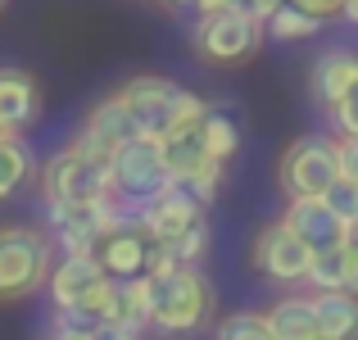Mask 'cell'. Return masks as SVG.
<instances>
[{"mask_svg": "<svg viewBox=\"0 0 358 340\" xmlns=\"http://www.w3.org/2000/svg\"><path fill=\"white\" fill-rule=\"evenodd\" d=\"M118 96L127 105L131 122H136V132L150 141H168L173 132L195 127L204 118V109H209V100H200L195 91H186L173 78H155V73H141V78L122 82Z\"/></svg>", "mask_w": 358, "mask_h": 340, "instance_id": "cell-1", "label": "cell"}, {"mask_svg": "<svg viewBox=\"0 0 358 340\" xmlns=\"http://www.w3.org/2000/svg\"><path fill=\"white\" fill-rule=\"evenodd\" d=\"M213 290L200 268H173L145 277V327L164 336H191L209 323Z\"/></svg>", "mask_w": 358, "mask_h": 340, "instance_id": "cell-2", "label": "cell"}, {"mask_svg": "<svg viewBox=\"0 0 358 340\" xmlns=\"http://www.w3.org/2000/svg\"><path fill=\"white\" fill-rule=\"evenodd\" d=\"M41 195L45 204H69V209H91V204L114 200V168L109 159H96L69 141L59 155L41 164Z\"/></svg>", "mask_w": 358, "mask_h": 340, "instance_id": "cell-3", "label": "cell"}, {"mask_svg": "<svg viewBox=\"0 0 358 340\" xmlns=\"http://www.w3.org/2000/svg\"><path fill=\"white\" fill-rule=\"evenodd\" d=\"M277 182L286 200H322L336 182H341V136H322L308 132L281 155Z\"/></svg>", "mask_w": 358, "mask_h": 340, "instance_id": "cell-4", "label": "cell"}, {"mask_svg": "<svg viewBox=\"0 0 358 340\" xmlns=\"http://www.w3.org/2000/svg\"><path fill=\"white\" fill-rule=\"evenodd\" d=\"M109 168H114V200L122 204V209H131V213H141L150 200H159V195L173 186L164 146L150 141V136L127 141V146L109 159Z\"/></svg>", "mask_w": 358, "mask_h": 340, "instance_id": "cell-5", "label": "cell"}, {"mask_svg": "<svg viewBox=\"0 0 358 340\" xmlns=\"http://www.w3.org/2000/svg\"><path fill=\"white\" fill-rule=\"evenodd\" d=\"M50 236L36 227H0V299H27L50 281Z\"/></svg>", "mask_w": 358, "mask_h": 340, "instance_id": "cell-6", "label": "cell"}, {"mask_svg": "<svg viewBox=\"0 0 358 340\" xmlns=\"http://www.w3.org/2000/svg\"><path fill=\"white\" fill-rule=\"evenodd\" d=\"M263 23L245 9H227V14H200L191 27L195 50L204 55L209 64H241L259 50Z\"/></svg>", "mask_w": 358, "mask_h": 340, "instance_id": "cell-7", "label": "cell"}, {"mask_svg": "<svg viewBox=\"0 0 358 340\" xmlns=\"http://www.w3.org/2000/svg\"><path fill=\"white\" fill-rule=\"evenodd\" d=\"M313 259H317V254L308 250V245L299 241L281 218L268 222L259 232V241H254V263H259V272L268 281H277V286H299V281H308Z\"/></svg>", "mask_w": 358, "mask_h": 340, "instance_id": "cell-8", "label": "cell"}, {"mask_svg": "<svg viewBox=\"0 0 358 340\" xmlns=\"http://www.w3.org/2000/svg\"><path fill=\"white\" fill-rule=\"evenodd\" d=\"M150 259H155V241L145 236L141 218L105 232V241H100V250H96V263L105 268V277H114V281H141L150 272Z\"/></svg>", "mask_w": 358, "mask_h": 340, "instance_id": "cell-9", "label": "cell"}, {"mask_svg": "<svg viewBox=\"0 0 358 340\" xmlns=\"http://www.w3.org/2000/svg\"><path fill=\"white\" fill-rule=\"evenodd\" d=\"M141 132H136V122H131V113L127 105H122V96L114 91V96H105V100H96L87 113V122H82V132L73 141H78L87 155H96V159H114L127 141H136Z\"/></svg>", "mask_w": 358, "mask_h": 340, "instance_id": "cell-10", "label": "cell"}, {"mask_svg": "<svg viewBox=\"0 0 358 340\" xmlns=\"http://www.w3.org/2000/svg\"><path fill=\"white\" fill-rule=\"evenodd\" d=\"M204 213H209V209L173 182L164 195H159V200H150L145 209H141V227H145V236L155 245H173V241H182L191 227H200Z\"/></svg>", "mask_w": 358, "mask_h": 340, "instance_id": "cell-11", "label": "cell"}, {"mask_svg": "<svg viewBox=\"0 0 358 340\" xmlns=\"http://www.w3.org/2000/svg\"><path fill=\"white\" fill-rule=\"evenodd\" d=\"M281 222H286L313 254H331V250L345 245V218L327 200H286Z\"/></svg>", "mask_w": 358, "mask_h": 340, "instance_id": "cell-12", "label": "cell"}, {"mask_svg": "<svg viewBox=\"0 0 358 340\" xmlns=\"http://www.w3.org/2000/svg\"><path fill=\"white\" fill-rule=\"evenodd\" d=\"M41 113V87L27 69H0V136H23Z\"/></svg>", "mask_w": 358, "mask_h": 340, "instance_id": "cell-13", "label": "cell"}, {"mask_svg": "<svg viewBox=\"0 0 358 340\" xmlns=\"http://www.w3.org/2000/svg\"><path fill=\"white\" fill-rule=\"evenodd\" d=\"M313 96H317V105H327V109H336L345 96L358 87V50H322L313 59Z\"/></svg>", "mask_w": 358, "mask_h": 340, "instance_id": "cell-14", "label": "cell"}, {"mask_svg": "<svg viewBox=\"0 0 358 340\" xmlns=\"http://www.w3.org/2000/svg\"><path fill=\"white\" fill-rule=\"evenodd\" d=\"M263 318H268V327H272L277 340H322V323H317L313 295H281Z\"/></svg>", "mask_w": 358, "mask_h": 340, "instance_id": "cell-15", "label": "cell"}, {"mask_svg": "<svg viewBox=\"0 0 358 340\" xmlns=\"http://www.w3.org/2000/svg\"><path fill=\"white\" fill-rule=\"evenodd\" d=\"M159 146H164V159H168L173 182H191V177H204V173H213V168H222L218 159H209V150H204L200 122L186 127V132H173V136L159 141Z\"/></svg>", "mask_w": 358, "mask_h": 340, "instance_id": "cell-16", "label": "cell"}, {"mask_svg": "<svg viewBox=\"0 0 358 340\" xmlns=\"http://www.w3.org/2000/svg\"><path fill=\"white\" fill-rule=\"evenodd\" d=\"M308 286L313 295H327V290H345V295H358V254L354 250H331V254H317L313 272H308Z\"/></svg>", "mask_w": 358, "mask_h": 340, "instance_id": "cell-17", "label": "cell"}, {"mask_svg": "<svg viewBox=\"0 0 358 340\" xmlns=\"http://www.w3.org/2000/svg\"><path fill=\"white\" fill-rule=\"evenodd\" d=\"M36 177V155L23 136H0V200H14Z\"/></svg>", "mask_w": 358, "mask_h": 340, "instance_id": "cell-18", "label": "cell"}, {"mask_svg": "<svg viewBox=\"0 0 358 340\" xmlns=\"http://www.w3.org/2000/svg\"><path fill=\"white\" fill-rule=\"evenodd\" d=\"M317 323H322V340H358V295L345 290H327L313 295Z\"/></svg>", "mask_w": 358, "mask_h": 340, "instance_id": "cell-19", "label": "cell"}, {"mask_svg": "<svg viewBox=\"0 0 358 340\" xmlns=\"http://www.w3.org/2000/svg\"><path fill=\"white\" fill-rule=\"evenodd\" d=\"M200 136H204L209 159L227 164V159L241 150V122H236V113H231L227 105H209V109H204V118H200Z\"/></svg>", "mask_w": 358, "mask_h": 340, "instance_id": "cell-20", "label": "cell"}, {"mask_svg": "<svg viewBox=\"0 0 358 340\" xmlns=\"http://www.w3.org/2000/svg\"><path fill=\"white\" fill-rule=\"evenodd\" d=\"M263 32H268L272 41H308V36L322 32V18L304 14V9H295V5H281L277 14L263 23Z\"/></svg>", "mask_w": 358, "mask_h": 340, "instance_id": "cell-21", "label": "cell"}, {"mask_svg": "<svg viewBox=\"0 0 358 340\" xmlns=\"http://www.w3.org/2000/svg\"><path fill=\"white\" fill-rule=\"evenodd\" d=\"M213 340H277L268 327V318L254 313V309H241V313H227L218 327H213Z\"/></svg>", "mask_w": 358, "mask_h": 340, "instance_id": "cell-22", "label": "cell"}, {"mask_svg": "<svg viewBox=\"0 0 358 340\" xmlns=\"http://www.w3.org/2000/svg\"><path fill=\"white\" fill-rule=\"evenodd\" d=\"M168 254H173L177 263H186V268H200V259H204V250H209V222H200V227H191V232L182 236V241H173V245H164Z\"/></svg>", "mask_w": 358, "mask_h": 340, "instance_id": "cell-23", "label": "cell"}, {"mask_svg": "<svg viewBox=\"0 0 358 340\" xmlns=\"http://www.w3.org/2000/svg\"><path fill=\"white\" fill-rule=\"evenodd\" d=\"M322 200L331 204V209L341 213L345 222H354V218H358V186H354V182H345V177H341V182H336L331 191L322 195Z\"/></svg>", "mask_w": 358, "mask_h": 340, "instance_id": "cell-24", "label": "cell"}, {"mask_svg": "<svg viewBox=\"0 0 358 340\" xmlns=\"http://www.w3.org/2000/svg\"><path fill=\"white\" fill-rule=\"evenodd\" d=\"M331 127H336V136H358V87L331 109Z\"/></svg>", "mask_w": 358, "mask_h": 340, "instance_id": "cell-25", "label": "cell"}, {"mask_svg": "<svg viewBox=\"0 0 358 340\" xmlns=\"http://www.w3.org/2000/svg\"><path fill=\"white\" fill-rule=\"evenodd\" d=\"M141 332H145L141 323H105L91 332V340H141Z\"/></svg>", "mask_w": 358, "mask_h": 340, "instance_id": "cell-26", "label": "cell"}, {"mask_svg": "<svg viewBox=\"0 0 358 340\" xmlns=\"http://www.w3.org/2000/svg\"><path fill=\"white\" fill-rule=\"evenodd\" d=\"M341 177L358 186V136H341Z\"/></svg>", "mask_w": 358, "mask_h": 340, "instance_id": "cell-27", "label": "cell"}, {"mask_svg": "<svg viewBox=\"0 0 358 340\" xmlns=\"http://www.w3.org/2000/svg\"><path fill=\"white\" fill-rule=\"evenodd\" d=\"M286 5H295V9H304V14H313V18H331V14H341L345 9V0H286Z\"/></svg>", "mask_w": 358, "mask_h": 340, "instance_id": "cell-28", "label": "cell"}, {"mask_svg": "<svg viewBox=\"0 0 358 340\" xmlns=\"http://www.w3.org/2000/svg\"><path fill=\"white\" fill-rule=\"evenodd\" d=\"M227 9H245V0H195V14H227Z\"/></svg>", "mask_w": 358, "mask_h": 340, "instance_id": "cell-29", "label": "cell"}, {"mask_svg": "<svg viewBox=\"0 0 358 340\" xmlns=\"http://www.w3.org/2000/svg\"><path fill=\"white\" fill-rule=\"evenodd\" d=\"M345 250H354V254H358V218H354V222H345Z\"/></svg>", "mask_w": 358, "mask_h": 340, "instance_id": "cell-30", "label": "cell"}, {"mask_svg": "<svg viewBox=\"0 0 358 340\" xmlns=\"http://www.w3.org/2000/svg\"><path fill=\"white\" fill-rule=\"evenodd\" d=\"M341 18H345V23H354V27H358V0H345V9H341Z\"/></svg>", "mask_w": 358, "mask_h": 340, "instance_id": "cell-31", "label": "cell"}, {"mask_svg": "<svg viewBox=\"0 0 358 340\" xmlns=\"http://www.w3.org/2000/svg\"><path fill=\"white\" fill-rule=\"evenodd\" d=\"M159 5H164V9H186V5H191L195 9V0H159Z\"/></svg>", "mask_w": 358, "mask_h": 340, "instance_id": "cell-32", "label": "cell"}, {"mask_svg": "<svg viewBox=\"0 0 358 340\" xmlns=\"http://www.w3.org/2000/svg\"><path fill=\"white\" fill-rule=\"evenodd\" d=\"M5 5H9V0H0V9H5Z\"/></svg>", "mask_w": 358, "mask_h": 340, "instance_id": "cell-33", "label": "cell"}]
</instances>
